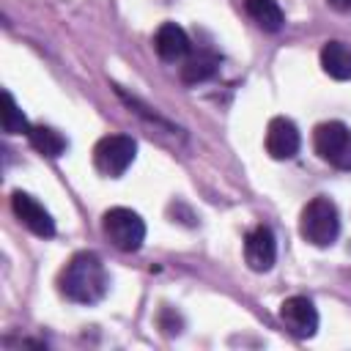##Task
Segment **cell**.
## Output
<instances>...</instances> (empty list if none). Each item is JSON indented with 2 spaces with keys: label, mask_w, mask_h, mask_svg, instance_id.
Here are the masks:
<instances>
[{
  "label": "cell",
  "mask_w": 351,
  "mask_h": 351,
  "mask_svg": "<svg viewBox=\"0 0 351 351\" xmlns=\"http://www.w3.org/2000/svg\"><path fill=\"white\" fill-rule=\"evenodd\" d=\"M244 8L250 14V19L266 33H277L285 25V14L277 0H244Z\"/></svg>",
  "instance_id": "cell-13"
},
{
  "label": "cell",
  "mask_w": 351,
  "mask_h": 351,
  "mask_svg": "<svg viewBox=\"0 0 351 351\" xmlns=\"http://www.w3.org/2000/svg\"><path fill=\"white\" fill-rule=\"evenodd\" d=\"M3 132L5 134H27L30 132V123L22 115L19 104L14 101L11 90H3Z\"/></svg>",
  "instance_id": "cell-15"
},
{
  "label": "cell",
  "mask_w": 351,
  "mask_h": 351,
  "mask_svg": "<svg viewBox=\"0 0 351 351\" xmlns=\"http://www.w3.org/2000/svg\"><path fill=\"white\" fill-rule=\"evenodd\" d=\"M280 321L293 337H313L318 332V310L307 296H291L280 304Z\"/></svg>",
  "instance_id": "cell-6"
},
{
  "label": "cell",
  "mask_w": 351,
  "mask_h": 351,
  "mask_svg": "<svg viewBox=\"0 0 351 351\" xmlns=\"http://www.w3.org/2000/svg\"><path fill=\"white\" fill-rule=\"evenodd\" d=\"M134 156H137V143L129 134H107L93 148V165L107 178L123 176L134 162Z\"/></svg>",
  "instance_id": "cell-5"
},
{
  "label": "cell",
  "mask_w": 351,
  "mask_h": 351,
  "mask_svg": "<svg viewBox=\"0 0 351 351\" xmlns=\"http://www.w3.org/2000/svg\"><path fill=\"white\" fill-rule=\"evenodd\" d=\"M244 261L252 271H269L277 261V239L269 225H255L244 236Z\"/></svg>",
  "instance_id": "cell-9"
},
{
  "label": "cell",
  "mask_w": 351,
  "mask_h": 351,
  "mask_svg": "<svg viewBox=\"0 0 351 351\" xmlns=\"http://www.w3.org/2000/svg\"><path fill=\"white\" fill-rule=\"evenodd\" d=\"M326 3L337 11H351V0H326Z\"/></svg>",
  "instance_id": "cell-16"
},
{
  "label": "cell",
  "mask_w": 351,
  "mask_h": 351,
  "mask_svg": "<svg viewBox=\"0 0 351 351\" xmlns=\"http://www.w3.org/2000/svg\"><path fill=\"white\" fill-rule=\"evenodd\" d=\"M27 140H30V145L38 151V154H44V156H60L63 151H66V137L60 134V132H55V129H49V126H30V132H27Z\"/></svg>",
  "instance_id": "cell-14"
},
{
  "label": "cell",
  "mask_w": 351,
  "mask_h": 351,
  "mask_svg": "<svg viewBox=\"0 0 351 351\" xmlns=\"http://www.w3.org/2000/svg\"><path fill=\"white\" fill-rule=\"evenodd\" d=\"M321 69L332 80H351V47L343 41H326L321 47Z\"/></svg>",
  "instance_id": "cell-11"
},
{
  "label": "cell",
  "mask_w": 351,
  "mask_h": 351,
  "mask_svg": "<svg viewBox=\"0 0 351 351\" xmlns=\"http://www.w3.org/2000/svg\"><path fill=\"white\" fill-rule=\"evenodd\" d=\"M101 230L110 239L112 247H118L121 252H137L145 241V222L137 211L115 206L110 211H104L101 217Z\"/></svg>",
  "instance_id": "cell-3"
},
{
  "label": "cell",
  "mask_w": 351,
  "mask_h": 351,
  "mask_svg": "<svg viewBox=\"0 0 351 351\" xmlns=\"http://www.w3.org/2000/svg\"><path fill=\"white\" fill-rule=\"evenodd\" d=\"M154 49L165 63H181L189 55V36L176 22H162L154 36Z\"/></svg>",
  "instance_id": "cell-10"
},
{
  "label": "cell",
  "mask_w": 351,
  "mask_h": 351,
  "mask_svg": "<svg viewBox=\"0 0 351 351\" xmlns=\"http://www.w3.org/2000/svg\"><path fill=\"white\" fill-rule=\"evenodd\" d=\"M302 148V134L296 129V123L285 115H277L269 121L266 126V151L271 159H293Z\"/></svg>",
  "instance_id": "cell-8"
},
{
  "label": "cell",
  "mask_w": 351,
  "mask_h": 351,
  "mask_svg": "<svg viewBox=\"0 0 351 351\" xmlns=\"http://www.w3.org/2000/svg\"><path fill=\"white\" fill-rule=\"evenodd\" d=\"M299 233L304 241L315 244V247H329L335 244L337 233H340V214L337 206L329 197H313L299 217Z\"/></svg>",
  "instance_id": "cell-2"
},
{
  "label": "cell",
  "mask_w": 351,
  "mask_h": 351,
  "mask_svg": "<svg viewBox=\"0 0 351 351\" xmlns=\"http://www.w3.org/2000/svg\"><path fill=\"white\" fill-rule=\"evenodd\" d=\"M217 69H219V58L208 49H197V52L186 55V60L181 66V80L186 85H197V82L211 80L217 74Z\"/></svg>",
  "instance_id": "cell-12"
},
{
  "label": "cell",
  "mask_w": 351,
  "mask_h": 351,
  "mask_svg": "<svg viewBox=\"0 0 351 351\" xmlns=\"http://www.w3.org/2000/svg\"><path fill=\"white\" fill-rule=\"evenodd\" d=\"M315 154L337 170H351V129L340 121H324L313 132Z\"/></svg>",
  "instance_id": "cell-4"
},
{
  "label": "cell",
  "mask_w": 351,
  "mask_h": 351,
  "mask_svg": "<svg viewBox=\"0 0 351 351\" xmlns=\"http://www.w3.org/2000/svg\"><path fill=\"white\" fill-rule=\"evenodd\" d=\"M11 208H14L16 219H19L30 233H36V236H41V239L55 236V219H52V214H49L33 195L16 189V192L11 195Z\"/></svg>",
  "instance_id": "cell-7"
},
{
  "label": "cell",
  "mask_w": 351,
  "mask_h": 351,
  "mask_svg": "<svg viewBox=\"0 0 351 351\" xmlns=\"http://www.w3.org/2000/svg\"><path fill=\"white\" fill-rule=\"evenodd\" d=\"M60 293L74 304H96L110 291V274L96 252H77L60 271Z\"/></svg>",
  "instance_id": "cell-1"
}]
</instances>
